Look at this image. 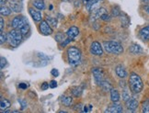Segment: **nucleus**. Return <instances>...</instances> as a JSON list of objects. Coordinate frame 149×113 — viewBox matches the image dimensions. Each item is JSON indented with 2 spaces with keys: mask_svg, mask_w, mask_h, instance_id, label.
<instances>
[{
  "mask_svg": "<svg viewBox=\"0 0 149 113\" xmlns=\"http://www.w3.org/2000/svg\"><path fill=\"white\" fill-rule=\"evenodd\" d=\"M129 87L131 91L134 94H139L144 87V84H143L142 78L135 74V73H132L129 78Z\"/></svg>",
  "mask_w": 149,
  "mask_h": 113,
  "instance_id": "1",
  "label": "nucleus"
},
{
  "mask_svg": "<svg viewBox=\"0 0 149 113\" xmlns=\"http://www.w3.org/2000/svg\"><path fill=\"white\" fill-rule=\"evenodd\" d=\"M67 58L68 63L72 66H77L81 62V52L79 51L78 48L71 46L67 49Z\"/></svg>",
  "mask_w": 149,
  "mask_h": 113,
  "instance_id": "2",
  "label": "nucleus"
},
{
  "mask_svg": "<svg viewBox=\"0 0 149 113\" xmlns=\"http://www.w3.org/2000/svg\"><path fill=\"white\" fill-rule=\"evenodd\" d=\"M103 48L109 53L112 54H121L123 53V47L119 42L115 41H108L103 43Z\"/></svg>",
  "mask_w": 149,
  "mask_h": 113,
  "instance_id": "3",
  "label": "nucleus"
},
{
  "mask_svg": "<svg viewBox=\"0 0 149 113\" xmlns=\"http://www.w3.org/2000/svg\"><path fill=\"white\" fill-rule=\"evenodd\" d=\"M22 40H23V34L18 29L10 31L8 34V42L12 47H18Z\"/></svg>",
  "mask_w": 149,
  "mask_h": 113,
  "instance_id": "4",
  "label": "nucleus"
},
{
  "mask_svg": "<svg viewBox=\"0 0 149 113\" xmlns=\"http://www.w3.org/2000/svg\"><path fill=\"white\" fill-rule=\"evenodd\" d=\"M27 23H28V22H27V19H26L25 17L22 16V15H19V16L15 17V18L13 19L12 22H11V26L13 27V29L19 30Z\"/></svg>",
  "mask_w": 149,
  "mask_h": 113,
  "instance_id": "5",
  "label": "nucleus"
},
{
  "mask_svg": "<svg viewBox=\"0 0 149 113\" xmlns=\"http://www.w3.org/2000/svg\"><path fill=\"white\" fill-rule=\"evenodd\" d=\"M39 29H40V31H41L42 34L44 36H49L51 34H53V32H54L53 27H51L46 20L41 21V23H40V26H39Z\"/></svg>",
  "mask_w": 149,
  "mask_h": 113,
  "instance_id": "6",
  "label": "nucleus"
},
{
  "mask_svg": "<svg viewBox=\"0 0 149 113\" xmlns=\"http://www.w3.org/2000/svg\"><path fill=\"white\" fill-rule=\"evenodd\" d=\"M90 53L93 55L100 56L103 54V48L99 42H93L90 45Z\"/></svg>",
  "mask_w": 149,
  "mask_h": 113,
  "instance_id": "7",
  "label": "nucleus"
},
{
  "mask_svg": "<svg viewBox=\"0 0 149 113\" xmlns=\"http://www.w3.org/2000/svg\"><path fill=\"white\" fill-rule=\"evenodd\" d=\"M126 108L130 111H135L138 108V100L134 97H130L127 100L125 101Z\"/></svg>",
  "mask_w": 149,
  "mask_h": 113,
  "instance_id": "8",
  "label": "nucleus"
},
{
  "mask_svg": "<svg viewBox=\"0 0 149 113\" xmlns=\"http://www.w3.org/2000/svg\"><path fill=\"white\" fill-rule=\"evenodd\" d=\"M92 74L94 76L96 83L98 84V85H100L103 80H105V79H104V74H103L102 69L98 68V67H96V68H93L92 69Z\"/></svg>",
  "mask_w": 149,
  "mask_h": 113,
  "instance_id": "9",
  "label": "nucleus"
},
{
  "mask_svg": "<svg viewBox=\"0 0 149 113\" xmlns=\"http://www.w3.org/2000/svg\"><path fill=\"white\" fill-rule=\"evenodd\" d=\"M105 13H107L106 8H96L95 10H93L92 12H91L90 19L95 21V20H97L98 19H100L101 16L103 14H105Z\"/></svg>",
  "mask_w": 149,
  "mask_h": 113,
  "instance_id": "10",
  "label": "nucleus"
},
{
  "mask_svg": "<svg viewBox=\"0 0 149 113\" xmlns=\"http://www.w3.org/2000/svg\"><path fill=\"white\" fill-rule=\"evenodd\" d=\"M29 13L31 16V18L34 21L36 22H39V21H42V13L40 12L39 9H35L34 8H29Z\"/></svg>",
  "mask_w": 149,
  "mask_h": 113,
  "instance_id": "11",
  "label": "nucleus"
},
{
  "mask_svg": "<svg viewBox=\"0 0 149 113\" xmlns=\"http://www.w3.org/2000/svg\"><path fill=\"white\" fill-rule=\"evenodd\" d=\"M78 34H79V30L76 26L70 27L69 29H68V31H66L67 38H69L70 40H72V41H74V40L78 36Z\"/></svg>",
  "mask_w": 149,
  "mask_h": 113,
  "instance_id": "12",
  "label": "nucleus"
},
{
  "mask_svg": "<svg viewBox=\"0 0 149 113\" xmlns=\"http://www.w3.org/2000/svg\"><path fill=\"white\" fill-rule=\"evenodd\" d=\"M9 8L15 13H19L22 10V4L19 0H12L9 3Z\"/></svg>",
  "mask_w": 149,
  "mask_h": 113,
  "instance_id": "13",
  "label": "nucleus"
},
{
  "mask_svg": "<svg viewBox=\"0 0 149 113\" xmlns=\"http://www.w3.org/2000/svg\"><path fill=\"white\" fill-rule=\"evenodd\" d=\"M123 107L120 105V104H117V102H115L114 104H112L111 106H110L109 108L105 110L106 113H121L123 112Z\"/></svg>",
  "mask_w": 149,
  "mask_h": 113,
  "instance_id": "14",
  "label": "nucleus"
},
{
  "mask_svg": "<svg viewBox=\"0 0 149 113\" xmlns=\"http://www.w3.org/2000/svg\"><path fill=\"white\" fill-rule=\"evenodd\" d=\"M115 73H116V75L120 77V78H125L126 76H127V72H126V69H125V67L122 64H119L116 66V68H115Z\"/></svg>",
  "mask_w": 149,
  "mask_h": 113,
  "instance_id": "15",
  "label": "nucleus"
},
{
  "mask_svg": "<svg viewBox=\"0 0 149 113\" xmlns=\"http://www.w3.org/2000/svg\"><path fill=\"white\" fill-rule=\"evenodd\" d=\"M101 1V0H89L88 3L86 5V8H87L88 11L89 12H92L93 10L96 9V7L98 6V4Z\"/></svg>",
  "mask_w": 149,
  "mask_h": 113,
  "instance_id": "16",
  "label": "nucleus"
},
{
  "mask_svg": "<svg viewBox=\"0 0 149 113\" xmlns=\"http://www.w3.org/2000/svg\"><path fill=\"white\" fill-rule=\"evenodd\" d=\"M129 52L133 54H139L143 52V49L142 47L140 46L139 44H136V43H134L132 44L130 48H129Z\"/></svg>",
  "mask_w": 149,
  "mask_h": 113,
  "instance_id": "17",
  "label": "nucleus"
},
{
  "mask_svg": "<svg viewBox=\"0 0 149 113\" xmlns=\"http://www.w3.org/2000/svg\"><path fill=\"white\" fill-rule=\"evenodd\" d=\"M139 35L144 41H149V26H146L141 29Z\"/></svg>",
  "mask_w": 149,
  "mask_h": 113,
  "instance_id": "18",
  "label": "nucleus"
},
{
  "mask_svg": "<svg viewBox=\"0 0 149 113\" xmlns=\"http://www.w3.org/2000/svg\"><path fill=\"white\" fill-rule=\"evenodd\" d=\"M120 93H119V91L117 89H115V88H111V101L112 102H119L120 101Z\"/></svg>",
  "mask_w": 149,
  "mask_h": 113,
  "instance_id": "19",
  "label": "nucleus"
},
{
  "mask_svg": "<svg viewBox=\"0 0 149 113\" xmlns=\"http://www.w3.org/2000/svg\"><path fill=\"white\" fill-rule=\"evenodd\" d=\"M10 102H9V100L7 99V98H1V101H0V109H1V111H5V110H7L8 109L10 108Z\"/></svg>",
  "mask_w": 149,
  "mask_h": 113,
  "instance_id": "20",
  "label": "nucleus"
},
{
  "mask_svg": "<svg viewBox=\"0 0 149 113\" xmlns=\"http://www.w3.org/2000/svg\"><path fill=\"white\" fill-rule=\"evenodd\" d=\"M33 7L39 10H43L45 9V3L43 0H34Z\"/></svg>",
  "mask_w": 149,
  "mask_h": 113,
  "instance_id": "21",
  "label": "nucleus"
},
{
  "mask_svg": "<svg viewBox=\"0 0 149 113\" xmlns=\"http://www.w3.org/2000/svg\"><path fill=\"white\" fill-rule=\"evenodd\" d=\"M71 92H72V95L74 96V97L78 98L83 93V87H74L71 89Z\"/></svg>",
  "mask_w": 149,
  "mask_h": 113,
  "instance_id": "22",
  "label": "nucleus"
},
{
  "mask_svg": "<svg viewBox=\"0 0 149 113\" xmlns=\"http://www.w3.org/2000/svg\"><path fill=\"white\" fill-rule=\"evenodd\" d=\"M61 102L66 107H70L73 103V98L71 97H68V96H63L61 98Z\"/></svg>",
  "mask_w": 149,
  "mask_h": 113,
  "instance_id": "23",
  "label": "nucleus"
},
{
  "mask_svg": "<svg viewBox=\"0 0 149 113\" xmlns=\"http://www.w3.org/2000/svg\"><path fill=\"white\" fill-rule=\"evenodd\" d=\"M100 86L105 90V91H111V88H112V86H111V83H109L108 81L106 80H103L100 84Z\"/></svg>",
  "mask_w": 149,
  "mask_h": 113,
  "instance_id": "24",
  "label": "nucleus"
},
{
  "mask_svg": "<svg viewBox=\"0 0 149 113\" xmlns=\"http://www.w3.org/2000/svg\"><path fill=\"white\" fill-rule=\"evenodd\" d=\"M120 16L122 17V19H121L122 24H123L124 27H127V26L129 25V23H130V19H129V18H128V16L126 15L125 13H123V12H122Z\"/></svg>",
  "mask_w": 149,
  "mask_h": 113,
  "instance_id": "25",
  "label": "nucleus"
},
{
  "mask_svg": "<svg viewBox=\"0 0 149 113\" xmlns=\"http://www.w3.org/2000/svg\"><path fill=\"white\" fill-rule=\"evenodd\" d=\"M11 12H12V10H11V8H7V7H1V8H0V14H1V16H9L11 14Z\"/></svg>",
  "mask_w": 149,
  "mask_h": 113,
  "instance_id": "26",
  "label": "nucleus"
},
{
  "mask_svg": "<svg viewBox=\"0 0 149 113\" xmlns=\"http://www.w3.org/2000/svg\"><path fill=\"white\" fill-rule=\"evenodd\" d=\"M46 21L49 23V25L53 28L57 27V19L54 18H52V17H46Z\"/></svg>",
  "mask_w": 149,
  "mask_h": 113,
  "instance_id": "27",
  "label": "nucleus"
},
{
  "mask_svg": "<svg viewBox=\"0 0 149 113\" xmlns=\"http://www.w3.org/2000/svg\"><path fill=\"white\" fill-rule=\"evenodd\" d=\"M121 13H122V11H121V9H120V8L118 7V6H114V7H112L111 15L113 17H118V16L121 15Z\"/></svg>",
  "mask_w": 149,
  "mask_h": 113,
  "instance_id": "28",
  "label": "nucleus"
},
{
  "mask_svg": "<svg viewBox=\"0 0 149 113\" xmlns=\"http://www.w3.org/2000/svg\"><path fill=\"white\" fill-rule=\"evenodd\" d=\"M30 25H29L28 23L27 24H25L23 27L21 28V29H19V31H21V33L23 34V36H25V35H27L29 32H30Z\"/></svg>",
  "mask_w": 149,
  "mask_h": 113,
  "instance_id": "29",
  "label": "nucleus"
},
{
  "mask_svg": "<svg viewBox=\"0 0 149 113\" xmlns=\"http://www.w3.org/2000/svg\"><path fill=\"white\" fill-rule=\"evenodd\" d=\"M66 38H67V36L65 37L64 34H63V33H57L56 36H55V40H56V41L58 42H60V43L64 42Z\"/></svg>",
  "mask_w": 149,
  "mask_h": 113,
  "instance_id": "30",
  "label": "nucleus"
},
{
  "mask_svg": "<svg viewBox=\"0 0 149 113\" xmlns=\"http://www.w3.org/2000/svg\"><path fill=\"white\" fill-rule=\"evenodd\" d=\"M6 42H8V34H6L4 32H1L0 33V43L3 44Z\"/></svg>",
  "mask_w": 149,
  "mask_h": 113,
  "instance_id": "31",
  "label": "nucleus"
},
{
  "mask_svg": "<svg viewBox=\"0 0 149 113\" xmlns=\"http://www.w3.org/2000/svg\"><path fill=\"white\" fill-rule=\"evenodd\" d=\"M143 112H149V101L146 100L143 103Z\"/></svg>",
  "mask_w": 149,
  "mask_h": 113,
  "instance_id": "32",
  "label": "nucleus"
},
{
  "mask_svg": "<svg viewBox=\"0 0 149 113\" xmlns=\"http://www.w3.org/2000/svg\"><path fill=\"white\" fill-rule=\"evenodd\" d=\"M0 60H1V65H0V68H1V70L2 69H4L6 66H7V64H8V61H7V59H6L5 57H3V56H1V58H0Z\"/></svg>",
  "mask_w": 149,
  "mask_h": 113,
  "instance_id": "33",
  "label": "nucleus"
},
{
  "mask_svg": "<svg viewBox=\"0 0 149 113\" xmlns=\"http://www.w3.org/2000/svg\"><path fill=\"white\" fill-rule=\"evenodd\" d=\"M100 19H102L103 21H110V20H111V16L109 15V14H108V12H107V13L103 14V15L101 16Z\"/></svg>",
  "mask_w": 149,
  "mask_h": 113,
  "instance_id": "34",
  "label": "nucleus"
},
{
  "mask_svg": "<svg viewBox=\"0 0 149 113\" xmlns=\"http://www.w3.org/2000/svg\"><path fill=\"white\" fill-rule=\"evenodd\" d=\"M19 103L20 104L21 106V110H24L26 107H27V101L24 100V99H21V98H19Z\"/></svg>",
  "mask_w": 149,
  "mask_h": 113,
  "instance_id": "35",
  "label": "nucleus"
},
{
  "mask_svg": "<svg viewBox=\"0 0 149 113\" xmlns=\"http://www.w3.org/2000/svg\"><path fill=\"white\" fill-rule=\"evenodd\" d=\"M130 97H131V96H130L129 92L127 91V90H124V91L123 92V100L126 101Z\"/></svg>",
  "mask_w": 149,
  "mask_h": 113,
  "instance_id": "36",
  "label": "nucleus"
},
{
  "mask_svg": "<svg viewBox=\"0 0 149 113\" xmlns=\"http://www.w3.org/2000/svg\"><path fill=\"white\" fill-rule=\"evenodd\" d=\"M51 74H52V76H53L54 77H57V76H59V72H58V70H57V69L54 68V69H52Z\"/></svg>",
  "mask_w": 149,
  "mask_h": 113,
  "instance_id": "37",
  "label": "nucleus"
},
{
  "mask_svg": "<svg viewBox=\"0 0 149 113\" xmlns=\"http://www.w3.org/2000/svg\"><path fill=\"white\" fill-rule=\"evenodd\" d=\"M49 85H50L51 88H55V87H57V85H58V84H57V82L55 80H51Z\"/></svg>",
  "mask_w": 149,
  "mask_h": 113,
  "instance_id": "38",
  "label": "nucleus"
},
{
  "mask_svg": "<svg viewBox=\"0 0 149 113\" xmlns=\"http://www.w3.org/2000/svg\"><path fill=\"white\" fill-rule=\"evenodd\" d=\"M49 87H50V85H49L47 82H43V83L42 84V87H41V88H42V90H46V89H48Z\"/></svg>",
  "mask_w": 149,
  "mask_h": 113,
  "instance_id": "39",
  "label": "nucleus"
},
{
  "mask_svg": "<svg viewBox=\"0 0 149 113\" xmlns=\"http://www.w3.org/2000/svg\"><path fill=\"white\" fill-rule=\"evenodd\" d=\"M28 85L27 84H25V83H19V88H21V89H26V88H28Z\"/></svg>",
  "mask_w": 149,
  "mask_h": 113,
  "instance_id": "40",
  "label": "nucleus"
},
{
  "mask_svg": "<svg viewBox=\"0 0 149 113\" xmlns=\"http://www.w3.org/2000/svg\"><path fill=\"white\" fill-rule=\"evenodd\" d=\"M0 30H1V32H3V30H4V19L1 17L0 18Z\"/></svg>",
  "mask_w": 149,
  "mask_h": 113,
  "instance_id": "41",
  "label": "nucleus"
},
{
  "mask_svg": "<svg viewBox=\"0 0 149 113\" xmlns=\"http://www.w3.org/2000/svg\"><path fill=\"white\" fill-rule=\"evenodd\" d=\"M83 107H84L83 104H78V105H77V106H74V109L76 110H83Z\"/></svg>",
  "mask_w": 149,
  "mask_h": 113,
  "instance_id": "42",
  "label": "nucleus"
},
{
  "mask_svg": "<svg viewBox=\"0 0 149 113\" xmlns=\"http://www.w3.org/2000/svg\"><path fill=\"white\" fill-rule=\"evenodd\" d=\"M8 0H0V4H1V7H3V6H5L6 4H7Z\"/></svg>",
  "mask_w": 149,
  "mask_h": 113,
  "instance_id": "43",
  "label": "nucleus"
},
{
  "mask_svg": "<svg viewBox=\"0 0 149 113\" xmlns=\"http://www.w3.org/2000/svg\"><path fill=\"white\" fill-rule=\"evenodd\" d=\"M145 9H146V12L149 14V5H146V7H145Z\"/></svg>",
  "mask_w": 149,
  "mask_h": 113,
  "instance_id": "44",
  "label": "nucleus"
},
{
  "mask_svg": "<svg viewBox=\"0 0 149 113\" xmlns=\"http://www.w3.org/2000/svg\"><path fill=\"white\" fill-rule=\"evenodd\" d=\"M88 1H89V0H82V2H83V4L86 6V5H87L88 3Z\"/></svg>",
  "mask_w": 149,
  "mask_h": 113,
  "instance_id": "45",
  "label": "nucleus"
},
{
  "mask_svg": "<svg viewBox=\"0 0 149 113\" xmlns=\"http://www.w3.org/2000/svg\"><path fill=\"white\" fill-rule=\"evenodd\" d=\"M143 2H144L145 4H146V5H149V0H143Z\"/></svg>",
  "mask_w": 149,
  "mask_h": 113,
  "instance_id": "46",
  "label": "nucleus"
},
{
  "mask_svg": "<svg viewBox=\"0 0 149 113\" xmlns=\"http://www.w3.org/2000/svg\"><path fill=\"white\" fill-rule=\"evenodd\" d=\"M63 2H71L72 0H62Z\"/></svg>",
  "mask_w": 149,
  "mask_h": 113,
  "instance_id": "47",
  "label": "nucleus"
}]
</instances>
